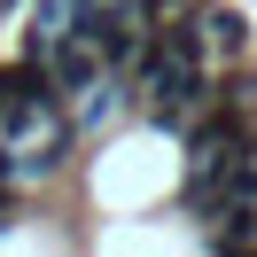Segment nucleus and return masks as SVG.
<instances>
[{"label": "nucleus", "instance_id": "f257e3e1", "mask_svg": "<svg viewBox=\"0 0 257 257\" xmlns=\"http://www.w3.org/2000/svg\"><path fill=\"white\" fill-rule=\"evenodd\" d=\"M39 70H47L55 101L70 109L78 94H94V78H101V55H94V39H86V32H63V39L47 47V63H39Z\"/></svg>", "mask_w": 257, "mask_h": 257}, {"label": "nucleus", "instance_id": "f03ea898", "mask_svg": "<svg viewBox=\"0 0 257 257\" xmlns=\"http://www.w3.org/2000/svg\"><path fill=\"white\" fill-rule=\"evenodd\" d=\"M203 47L226 55V63L249 55V24H241V8H203Z\"/></svg>", "mask_w": 257, "mask_h": 257}]
</instances>
